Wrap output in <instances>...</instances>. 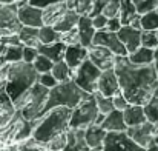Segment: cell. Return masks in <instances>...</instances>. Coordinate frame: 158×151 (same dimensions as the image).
I'll return each mask as SVG.
<instances>
[{"label": "cell", "mask_w": 158, "mask_h": 151, "mask_svg": "<svg viewBox=\"0 0 158 151\" xmlns=\"http://www.w3.org/2000/svg\"><path fill=\"white\" fill-rule=\"evenodd\" d=\"M114 73L118 80L120 93L124 96L129 105L144 106L154 94V91L158 88L154 63L148 66H138L131 63L127 60V56H115Z\"/></svg>", "instance_id": "cell-1"}, {"label": "cell", "mask_w": 158, "mask_h": 151, "mask_svg": "<svg viewBox=\"0 0 158 151\" xmlns=\"http://www.w3.org/2000/svg\"><path fill=\"white\" fill-rule=\"evenodd\" d=\"M69 108L58 106L52 108L48 113H45L42 117L34 120V130H32V139L39 144L46 145L54 137L66 133L69 130V119H71Z\"/></svg>", "instance_id": "cell-2"}, {"label": "cell", "mask_w": 158, "mask_h": 151, "mask_svg": "<svg viewBox=\"0 0 158 151\" xmlns=\"http://www.w3.org/2000/svg\"><path fill=\"white\" fill-rule=\"evenodd\" d=\"M39 80V74L34 69L32 65L25 62H14L8 63L6 69V83L5 91L11 102L17 100L22 94H25L28 90H31Z\"/></svg>", "instance_id": "cell-3"}, {"label": "cell", "mask_w": 158, "mask_h": 151, "mask_svg": "<svg viewBox=\"0 0 158 151\" xmlns=\"http://www.w3.org/2000/svg\"><path fill=\"white\" fill-rule=\"evenodd\" d=\"M88 93L81 91L75 83L74 80H68V82H61V83H57V87H54L52 90H49L48 93V99L46 103L43 106V111H42V116L45 113H48L49 109L52 108H58V106H64V108H69V109H74L81 99L86 96ZM40 116V117H42Z\"/></svg>", "instance_id": "cell-4"}, {"label": "cell", "mask_w": 158, "mask_h": 151, "mask_svg": "<svg viewBox=\"0 0 158 151\" xmlns=\"http://www.w3.org/2000/svg\"><path fill=\"white\" fill-rule=\"evenodd\" d=\"M48 93L49 90H46L45 87H42L39 82L28 90L25 94H22L17 100L12 103L14 109L19 111L22 114V117L28 122H34L35 119H39L42 116L43 106L48 99Z\"/></svg>", "instance_id": "cell-5"}, {"label": "cell", "mask_w": 158, "mask_h": 151, "mask_svg": "<svg viewBox=\"0 0 158 151\" xmlns=\"http://www.w3.org/2000/svg\"><path fill=\"white\" fill-rule=\"evenodd\" d=\"M97 114H98V109H97V103H95V99H94V94H86L81 99V102L71 111L69 128L86 130L89 125L94 123Z\"/></svg>", "instance_id": "cell-6"}, {"label": "cell", "mask_w": 158, "mask_h": 151, "mask_svg": "<svg viewBox=\"0 0 158 151\" xmlns=\"http://www.w3.org/2000/svg\"><path fill=\"white\" fill-rule=\"evenodd\" d=\"M100 74H102V71L86 59L74 71L72 80L81 91H85L88 94H94V93H97V82H98Z\"/></svg>", "instance_id": "cell-7"}, {"label": "cell", "mask_w": 158, "mask_h": 151, "mask_svg": "<svg viewBox=\"0 0 158 151\" xmlns=\"http://www.w3.org/2000/svg\"><path fill=\"white\" fill-rule=\"evenodd\" d=\"M127 134L129 139H132L138 147L141 148H146L152 140L154 137L158 134V123H149V122H144L138 127H131L124 131Z\"/></svg>", "instance_id": "cell-8"}, {"label": "cell", "mask_w": 158, "mask_h": 151, "mask_svg": "<svg viewBox=\"0 0 158 151\" xmlns=\"http://www.w3.org/2000/svg\"><path fill=\"white\" fill-rule=\"evenodd\" d=\"M103 151H146L138 147L127 134L123 133H107L103 144Z\"/></svg>", "instance_id": "cell-9"}, {"label": "cell", "mask_w": 158, "mask_h": 151, "mask_svg": "<svg viewBox=\"0 0 158 151\" xmlns=\"http://www.w3.org/2000/svg\"><path fill=\"white\" fill-rule=\"evenodd\" d=\"M92 45L103 47V48L110 51L114 56H118V57H126L127 56V51L123 47V43L118 40L117 34L115 33H109L106 29L95 31V36L92 39Z\"/></svg>", "instance_id": "cell-10"}, {"label": "cell", "mask_w": 158, "mask_h": 151, "mask_svg": "<svg viewBox=\"0 0 158 151\" xmlns=\"http://www.w3.org/2000/svg\"><path fill=\"white\" fill-rule=\"evenodd\" d=\"M17 5H19V8H17V19H19L22 26L37 28V29L43 26L42 9L28 5L26 0H20V2H17Z\"/></svg>", "instance_id": "cell-11"}, {"label": "cell", "mask_w": 158, "mask_h": 151, "mask_svg": "<svg viewBox=\"0 0 158 151\" xmlns=\"http://www.w3.org/2000/svg\"><path fill=\"white\" fill-rule=\"evenodd\" d=\"M17 3H0V29L19 34L22 25L17 19Z\"/></svg>", "instance_id": "cell-12"}, {"label": "cell", "mask_w": 158, "mask_h": 151, "mask_svg": "<svg viewBox=\"0 0 158 151\" xmlns=\"http://www.w3.org/2000/svg\"><path fill=\"white\" fill-rule=\"evenodd\" d=\"M88 60L92 65H95L100 71H106V69H112L114 68L115 56L109 50L103 48V47L91 45L88 48Z\"/></svg>", "instance_id": "cell-13"}, {"label": "cell", "mask_w": 158, "mask_h": 151, "mask_svg": "<svg viewBox=\"0 0 158 151\" xmlns=\"http://www.w3.org/2000/svg\"><path fill=\"white\" fill-rule=\"evenodd\" d=\"M97 91L105 97H112L114 94H117L120 91L118 80H117L115 73H114V68L102 71V74L98 77V82H97Z\"/></svg>", "instance_id": "cell-14"}, {"label": "cell", "mask_w": 158, "mask_h": 151, "mask_svg": "<svg viewBox=\"0 0 158 151\" xmlns=\"http://www.w3.org/2000/svg\"><path fill=\"white\" fill-rule=\"evenodd\" d=\"M140 34H141V31L132 29L131 26H121L120 31L117 33V37L126 48L127 54H132L134 51L140 48Z\"/></svg>", "instance_id": "cell-15"}, {"label": "cell", "mask_w": 158, "mask_h": 151, "mask_svg": "<svg viewBox=\"0 0 158 151\" xmlns=\"http://www.w3.org/2000/svg\"><path fill=\"white\" fill-rule=\"evenodd\" d=\"M86 59H88V48H83L81 45L66 47L64 56H63V62L69 66V69L75 71Z\"/></svg>", "instance_id": "cell-16"}, {"label": "cell", "mask_w": 158, "mask_h": 151, "mask_svg": "<svg viewBox=\"0 0 158 151\" xmlns=\"http://www.w3.org/2000/svg\"><path fill=\"white\" fill-rule=\"evenodd\" d=\"M63 151H91L85 140V130L69 128L66 131V145Z\"/></svg>", "instance_id": "cell-17"}, {"label": "cell", "mask_w": 158, "mask_h": 151, "mask_svg": "<svg viewBox=\"0 0 158 151\" xmlns=\"http://www.w3.org/2000/svg\"><path fill=\"white\" fill-rule=\"evenodd\" d=\"M66 11H68L66 2L54 3V5H49V6L43 8V9H42V22H43V25L54 26V25L61 19V16H63Z\"/></svg>", "instance_id": "cell-18"}, {"label": "cell", "mask_w": 158, "mask_h": 151, "mask_svg": "<svg viewBox=\"0 0 158 151\" xmlns=\"http://www.w3.org/2000/svg\"><path fill=\"white\" fill-rule=\"evenodd\" d=\"M77 31H78V39H80V45L83 48H89L92 45V39L95 36V29L92 26V22L89 17L81 16L78 19L77 23Z\"/></svg>", "instance_id": "cell-19"}, {"label": "cell", "mask_w": 158, "mask_h": 151, "mask_svg": "<svg viewBox=\"0 0 158 151\" xmlns=\"http://www.w3.org/2000/svg\"><path fill=\"white\" fill-rule=\"evenodd\" d=\"M102 128L106 133H123L127 130L124 120H123V111H110L109 114H106L105 120L102 123Z\"/></svg>", "instance_id": "cell-20"}, {"label": "cell", "mask_w": 158, "mask_h": 151, "mask_svg": "<svg viewBox=\"0 0 158 151\" xmlns=\"http://www.w3.org/2000/svg\"><path fill=\"white\" fill-rule=\"evenodd\" d=\"M106 134H107V133H106L102 127L89 125V127L85 130V140H86V145H88L91 150L103 148Z\"/></svg>", "instance_id": "cell-21"}, {"label": "cell", "mask_w": 158, "mask_h": 151, "mask_svg": "<svg viewBox=\"0 0 158 151\" xmlns=\"http://www.w3.org/2000/svg\"><path fill=\"white\" fill-rule=\"evenodd\" d=\"M123 120H124L127 128L138 127V125L144 123L146 117H144V113H143V106H140V105H127L126 109L123 111Z\"/></svg>", "instance_id": "cell-22"}, {"label": "cell", "mask_w": 158, "mask_h": 151, "mask_svg": "<svg viewBox=\"0 0 158 151\" xmlns=\"http://www.w3.org/2000/svg\"><path fill=\"white\" fill-rule=\"evenodd\" d=\"M64 50H66V45H63L61 42H57V43H52V45H40L37 48L40 56L49 59L52 63H57V62L63 60Z\"/></svg>", "instance_id": "cell-23"}, {"label": "cell", "mask_w": 158, "mask_h": 151, "mask_svg": "<svg viewBox=\"0 0 158 151\" xmlns=\"http://www.w3.org/2000/svg\"><path fill=\"white\" fill-rule=\"evenodd\" d=\"M78 19H80V16H78L75 11L68 9V11L61 16V19L54 25L52 28L57 31V33H60V34H61V33H66V31H69V29H72V28L77 26Z\"/></svg>", "instance_id": "cell-24"}, {"label": "cell", "mask_w": 158, "mask_h": 151, "mask_svg": "<svg viewBox=\"0 0 158 151\" xmlns=\"http://www.w3.org/2000/svg\"><path fill=\"white\" fill-rule=\"evenodd\" d=\"M20 43L23 47H29V48H39L40 42H39V29L37 28H29V26H22V29L17 34Z\"/></svg>", "instance_id": "cell-25"}, {"label": "cell", "mask_w": 158, "mask_h": 151, "mask_svg": "<svg viewBox=\"0 0 158 151\" xmlns=\"http://www.w3.org/2000/svg\"><path fill=\"white\" fill-rule=\"evenodd\" d=\"M127 60L131 63H134V65H138V66L152 65L154 63V51L140 47L138 50L134 51L132 54H127Z\"/></svg>", "instance_id": "cell-26"}, {"label": "cell", "mask_w": 158, "mask_h": 151, "mask_svg": "<svg viewBox=\"0 0 158 151\" xmlns=\"http://www.w3.org/2000/svg\"><path fill=\"white\" fill-rule=\"evenodd\" d=\"M3 151H48L46 145L39 144L37 140H34L32 137L23 140V142H17V144H11L6 145Z\"/></svg>", "instance_id": "cell-27"}, {"label": "cell", "mask_w": 158, "mask_h": 151, "mask_svg": "<svg viewBox=\"0 0 158 151\" xmlns=\"http://www.w3.org/2000/svg\"><path fill=\"white\" fill-rule=\"evenodd\" d=\"M51 74L52 77L57 80V83H61V82H68V80H72L74 77V71L69 69V66L61 60V62H57L52 65V69H51Z\"/></svg>", "instance_id": "cell-28"}, {"label": "cell", "mask_w": 158, "mask_h": 151, "mask_svg": "<svg viewBox=\"0 0 158 151\" xmlns=\"http://www.w3.org/2000/svg\"><path fill=\"white\" fill-rule=\"evenodd\" d=\"M137 14L135 6L131 0H120V9H118V19L121 22V26H129V22Z\"/></svg>", "instance_id": "cell-29"}, {"label": "cell", "mask_w": 158, "mask_h": 151, "mask_svg": "<svg viewBox=\"0 0 158 151\" xmlns=\"http://www.w3.org/2000/svg\"><path fill=\"white\" fill-rule=\"evenodd\" d=\"M39 42H40V45L57 43V42H60V33H57L52 26L43 25L42 28H39Z\"/></svg>", "instance_id": "cell-30"}, {"label": "cell", "mask_w": 158, "mask_h": 151, "mask_svg": "<svg viewBox=\"0 0 158 151\" xmlns=\"http://www.w3.org/2000/svg\"><path fill=\"white\" fill-rule=\"evenodd\" d=\"M92 3H94V0H66L68 9L75 11L80 17L81 16H85V17L89 16V12L92 9Z\"/></svg>", "instance_id": "cell-31"}, {"label": "cell", "mask_w": 158, "mask_h": 151, "mask_svg": "<svg viewBox=\"0 0 158 151\" xmlns=\"http://www.w3.org/2000/svg\"><path fill=\"white\" fill-rule=\"evenodd\" d=\"M140 23H141V31H157L158 29V14L155 11L146 12L140 17Z\"/></svg>", "instance_id": "cell-32"}, {"label": "cell", "mask_w": 158, "mask_h": 151, "mask_svg": "<svg viewBox=\"0 0 158 151\" xmlns=\"http://www.w3.org/2000/svg\"><path fill=\"white\" fill-rule=\"evenodd\" d=\"M94 99H95V103H97V109L100 114H109L110 111H114V105H112V97H105L102 96L98 91L94 93Z\"/></svg>", "instance_id": "cell-33"}, {"label": "cell", "mask_w": 158, "mask_h": 151, "mask_svg": "<svg viewBox=\"0 0 158 151\" xmlns=\"http://www.w3.org/2000/svg\"><path fill=\"white\" fill-rule=\"evenodd\" d=\"M140 47L155 51L158 48V40L154 31H141L140 34Z\"/></svg>", "instance_id": "cell-34"}, {"label": "cell", "mask_w": 158, "mask_h": 151, "mask_svg": "<svg viewBox=\"0 0 158 151\" xmlns=\"http://www.w3.org/2000/svg\"><path fill=\"white\" fill-rule=\"evenodd\" d=\"M132 5L135 6V11L137 14L143 16L146 12H151V11H155L158 5V0H131Z\"/></svg>", "instance_id": "cell-35"}, {"label": "cell", "mask_w": 158, "mask_h": 151, "mask_svg": "<svg viewBox=\"0 0 158 151\" xmlns=\"http://www.w3.org/2000/svg\"><path fill=\"white\" fill-rule=\"evenodd\" d=\"M52 62L49 60V59H46V57H43V56H37L35 57V60L32 62V66H34V69L37 71V74H46V73H51V69H52Z\"/></svg>", "instance_id": "cell-36"}, {"label": "cell", "mask_w": 158, "mask_h": 151, "mask_svg": "<svg viewBox=\"0 0 158 151\" xmlns=\"http://www.w3.org/2000/svg\"><path fill=\"white\" fill-rule=\"evenodd\" d=\"M60 42L66 47H74V45H80V39H78V31H77V26L66 31V33H61L60 34Z\"/></svg>", "instance_id": "cell-37"}, {"label": "cell", "mask_w": 158, "mask_h": 151, "mask_svg": "<svg viewBox=\"0 0 158 151\" xmlns=\"http://www.w3.org/2000/svg\"><path fill=\"white\" fill-rule=\"evenodd\" d=\"M22 51L23 45H15V47H8L6 54H5V62L6 63H14L22 60Z\"/></svg>", "instance_id": "cell-38"}, {"label": "cell", "mask_w": 158, "mask_h": 151, "mask_svg": "<svg viewBox=\"0 0 158 151\" xmlns=\"http://www.w3.org/2000/svg\"><path fill=\"white\" fill-rule=\"evenodd\" d=\"M118 9H120V0H107L102 14L106 19H114V17H118Z\"/></svg>", "instance_id": "cell-39"}, {"label": "cell", "mask_w": 158, "mask_h": 151, "mask_svg": "<svg viewBox=\"0 0 158 151\" xmlns=\"http://www.w3.org/2000/svg\"><path fill=\"white\" fill-rule=\"evenodd\" d=\"M64 145H66V133H63V134L54 137L52 140H49L46 144V148H48V151H63Z\"/></svg>", "instance_id": "cell-40"}, {"label": "cell", "mask_w": 158, "mask_h": 151, "mask_svg": "<svg viewBox=\"0 0 158 151\" xmlns=\"http://www.w3.org/2000/svg\"><path fill=\"white\" fill-rule=\"evenodd\" d=\"M42 87H45L46 90H52L54 87H57V80L52 77L51 73H46V74H39V80H37Z\"/></svg>", "instance_id": "cell-41"}, {"label": "cell", "mask_w": 158, "mask_h": 151, "mask_svg": "<svg viewBox=\"0 0 158 151\" xmlns=\"http://www.w3.org/2000/svg\"><path fill=\"white\" fill-rule=\"evenodd\" d=\"M37 56H39V51H37V48L23 47V51H22V62L32 65V62L35 60V57H37Z\"/></svg>", "instance_id": "cell-42"}, {"label": "cell", "mask_w": 158, "mask_h": 151, "mask_svg": "<svg viewBox=\"0 0 158 151\" xmlns=\"http://www.w3.org/2000/svg\"><path fill=\"white\" fill-rule=\"evenodd\" d=\"M112 105H114V109H117V111H124L126 106H127L129 103H127V100L124 99V96L118 91L117 94L112 96Z\"/></svg>", "instance_id": "cell-43"}, {"label": "cell", "mask_w": 158, "mask_h": 151, "mask_svg": "<svg viewBox=\"0 0 158 151\" xmlns=\"http://www.w3.org/2000/svg\"><path fill=\"white\" fill-rule=\"evenodd\" d=\"M28 5L34 6V8H39V9H43L49 5H54V3H60V2H66V0H26Z\"/></svg>", "instance_id": "cell-44"}, {"label": "cell", "mask_w": 158, "mask_h": 151, "mask_svg": "<svg viewBox=\"0 0 158 151\" xmlns=\"http://www.w3.org/2000/svg\"><path fill=\"white\" fill-rule=\"evenodd\" d=\"M106 3H107V0H94V3H92V9H91V12H89L88 17L92 19V17L102 14V11H103V8L106 6Z\"/></svg>", "instance_id": "cell-45"}, {"label": "cell", "mask_w": 158, "mask_h": 151, "mask_svg": "<svg viewBox=\"0 0 158 151\" xmlns=\"http://www.w3.org/2000/svg\"><path fill=\"white\" fill-rule=\"evenodd\" d=\"M91 22H92V26H94V29H95V31H100V29H105V28H106L107 19H106L103 14H98V16L92 17V19H91Z\"/></svg>", "instance_id": "cell-46"}, {"label": "cell", "mask_w": 158, "mask_h": 151, "mask_svg": "<svg viewBox=\"0 0 158 151\" xmlns=\"http://www.w3.org/2000/svg\"><path fill=\"white\" fill-rule=\"evenodd\" d=\"M120 28H121V22H120V19L118 17H114V19H107V23H106V31H109V33H118L120 31Z\"/></svg>", "instance_id": "cell-47"}, {"label": "cell", "mask_w": 158, "mask_h": 151, "mask_svg": "<svg viewBox=\"0 0 158 151\" xmlns=\"http://www.w3.org/2000/svg\"><path fill=\"white\" fill-rule=\"evenodd\" d=\"M140 14H135L134 17H132V20L129 22V26L132 28V29H137V31H141V23H140Z\"/></svg>", "instance_id": "cell-48"}, {"label": "cell", "mask_w": 158, "mask_h": 151, "mask_svg": "<svg viewBox=\"0 0 158 151\" xmlns=\"http://www.w3.org/2000/svg\"><path fill=\"white\" fill-rule=\"evenodd\" d=\"M148 103H149V105H152V106H155V108H158V88L154 91V94L151 96V99H149Z\"/></svg>", "instance_id": "cell-49"}, {"label": "cell", "mask_w": 158, "mask_h": 151, "mask_svg": "<svg viewBox=\"0 0 158 151\" xmlns=\"http://www.w3.org/2000/svg\"><path fill=\"white\" fill-rule=\"evenodd\" d=\"M105 114H97V117H95V120H94V123L92 125H97V127H102V123H103V120H105Z\"/></svg>", "instance_id": "cell-50"}, {"label": "cell", "mask_w": 158, "mask_h": 151, "mask_svg": "<svg viewBox=\"0 0 158 151\" xmlns=\"http://www.w3.org/2000/svg\"><path fill=\"white\" fill-rule=\"evenodd\" d=\"M154 68H155V73H157V80H158V48L154 51Z\"/></svg>", "instance_id": "cell-51"}, {"label": "cell", "mask_w": 158, "mask_h": 151, "mask_svg": "<svg viewBox=\"0 0 158 151\" xmlns=\"http://www.w3.org/2000/svg\"><path fill=\"white\" fill-rule=\"evenodd\" d=\"M144 150H146V151H158V147L155 145V144H154V142H151V144H149V145H148Z\"/></svg>", "instance_id": "cell-52"}, {"label": "cell", "mask_w": 158, "mask_h": 151, "mask_svg": "<svg viewBox=\"0 0 158 151\" xmlns=\"http://www.w3.org/2000/svg\"><path fill=\"white\" fill-rule=\"evenodd\" d=\"M20 0H0V3H17Z\"/></svg>", "instance_id": "cell-53"}, {"label": "cell", "mask_w": 158, "mask_h": 151, "mask_svg": "<svg viewBox=\"0 0 158 151\" xmlns=\"http://www.w3.org/2000/svg\"><path fill=\"white\" fill-rule=\"evenodd\" d=\"M152 142H154V144H155V145L158 147V134L155 136V137H154V140H152Z\"/></svg>", "instance_id": "cell-54"}, {"label": "cell", "mask_w": 158, "mask_h": 151, "mask_svg": "<svg viewBox=\"0 0 158 151\" xmlns=\"http://www.w3.org/2000/svg\"><path fill=\"white\" fill-rule=\"evenodd\" d=\"M91 151H103V148H98V150H91Z\"/></svg>", "instance_id": "cell-55"}, {"label": "cell", "mask_w": 158, "mask_h": 151, "mask_svg": "<svg viewBox=\"0 0 158 151\" xmlns=\"http://www.w3.org/2000/svg\"><path fill=\"white\" fill-rule=\"evenodd\" d=\"M155 36H157V40H158V29L155 31Z\"/></svg>", "instance_id": "cell-56"}, {"label": "cell", "mask_w": 158, "mask_h": 151, "mask_svg": "<svg viewBox=\"0 0 158 151\" xmlns=\"http://www.w3.org/2000/svg\"><path fill=\"white\" fill-rule=\"evenodd\" d=\"M155 12H157V14H158V5H157V8H155Z\"/></svg>", "instance_id": "cell-57"}, {"label": "cell", "mask_w": 158, "mask_h": 151, "mask_svg": "<svg viewBox=\"0 0 158 151\" xmlns=\"http://www.w3.org/2000/svg\"><path fill=\"white\" fill-rule=\"evenodd\" d=\"M2 151H3V150H2Z\"/></svg>", "instance_id": "cell-58"}]
</instances>
